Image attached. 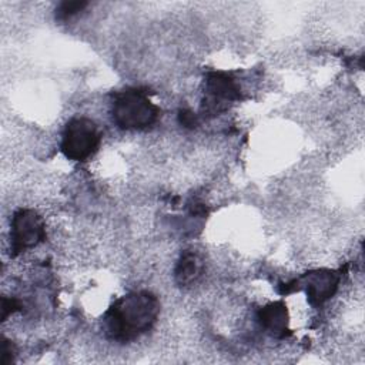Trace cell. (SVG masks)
Instances as JSON below:
<instances>
[{"mask_svg":"<svg viewBox=\"0 0 365 365\" xmlns=\"http://www.w3.org/2000/svg\"><path fill=\"white\" fill-rule=\"evenodd\" d=\"M259 324L275 336H285L288 331V311L282 301L271 302L258 311Z\"/></svg>","mask_w":365,"mask_h":365,"instance_id":"7","label":"cell"},{"mask_svg":"<svg viewBox=\"0 0 365 365\" xmlns=\"http://www.w3.org/2000/svg\"><path fill=\"white\" fill-rule=\"evenodd\" d=\"M87 6H88V3L84 1V0L63 1V3H60V6H58L57 10H56V11H57L56 16H57V19H60V20H67V19L76 16L78 11L84 10Z\"/></svg>","mask_w":365,"mask_h":365,"instance_id":"9","label":"cell"},{"mask_svg":"<svg viewBox=\"0 0 365 365\" xmlns=\"http://www.w3.org/2000/svg\"><path fill=\"white\" fill-rule=\"evenodd\" d=\"M19 308H20V304H19L17 299L3 297V299H1V319L4 321L10 314L17 311Z\"/></svg>","mask_w":365,"mask_h":365,"instance_id":"10","label":"cell"},{"mask_svg":"<svg viewBox=\"0 0 365 365\" xmlns=\"http://www.w3.org/2000/svg\"><path fill=\"white\" fill-rule=\"evenodd\" d=\"M13 358H14V345L10 341L3 339V344H1V364L7 365L13 361Z\"/></svg>","mask_w":365,"mask_h":365,"instance_id":"11","label":"cell"},{"mask_svg":"<svg viewBox=\"0 0 365 365\" xmlns=\"http://www.w3.org/2000/svg\"><path fill=\"white\" fill-rule=\"evenodd\" d=\"M240 98V87L222 71H211L205 77V110L218 113L227 103Z\"/></svg>","mask_w":365,"mask_h":365,"instance_id":"5","label":"cell"},{"mask_svg":"<svg viewBox=\"0 0 365 365\" xmlns=\"http://www.w3.org/2000/svg\"><path fill=\"white\" fill-rule=\"evenodd\" d=\"M302 279L308 299L314 305H321L328 301L336 292L339 284V275L329 269L312 271Z\"/></svg>","mask_w":365,"mask_h":365,"instance_id":"6","label":"cell"},{"mask_svg":"<svg viewBox=\"0 0 365 365\" xmlns=\"http://www.w3.org/2000/svg\"><path fill=\"white\" fill-rule=\"evenodd\" d=\"M114 123L124 130H143L153 125L160 114L158 107L145 91L125 88L114 96L111 106Z\"/></svg>","mask_w":365,"mask_h":365,"instance_id":"2","label":"cell"},{"mask_svg":"<svg viewBox=\"0 0 365 365\" xmlns=\"http://www.w3.org/2000/svg\"><path fill=\"white\" fill-rule=\"evenodd\" d=\"M178 120L187 128H194L197 125V117L190 110H181L178 114Z\"/></svg>","mask_w":365,"mask_h":365,"instance_id":"12","label":"cell"},{"mask_svg":"<svg viewBox=\"0 0 365 365\" xmlns=\"http://www.w3.org/2000/svg\"><path fill=\"white\" fill-rule=\"evenodd\" d=\"M160 314L158 298L150 291H134L118 298L106 312L103 328L110 339L130 342L153 328Z\"/></svg>","mask_w":365,"mask_h":365,"instance_id":"1","label":"cell"},{"mask_svg":"<svg viewBox=\"0 0 365 365\" xmlns=\"http://www.w3.org/2000/svg\"><path fill=\"white\" fill-rule=\"evenodd\" d=\"M46 238V225L43 218L33 210L21 208L13 214L10 242L13 254H20L36 247Z\"/></svg>","mask_w":365,"mask_h":365,"instance_id":"4","label":"cell"},{"mask_svg":"<svg viewBox=\"0 0 365 365\" xmlns=\"http://www.w3.org/2000/svg\"><path fill=\"white\" fill-rule=\"evenodd\" d=\"M202 259L198 254L192 251H185L181 254L175 267V281L178 285L185 287L195 282L202 274Z\"/></svg>","mask_w":365,"mask_h":365,"instance_id":"8","label":"cell"},{"mask_svg":"<svg viewBox=\"0 0 365 365\" xmlns=\"http://www.w3.org/2000/svg\"><path fill=\"white\" fill-rule=\"evenodd\" d=\"M101 135L96 123L87 117H74L67 121L63 138L61 153L71 161H86L100 147Z\"/></svg>","mask_w":365,"mask_h":365,"instance_id":"3","label":"cell"}]
</instances>
